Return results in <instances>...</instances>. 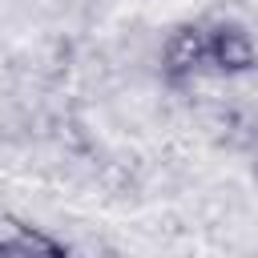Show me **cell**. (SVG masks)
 Here are the masks:
<instances>
[{"instance_id": "2", "label": "cell", "mask_w": 258, "mask_h": 258, "mask_svg": "<svg viewBox=\"0 0 258 258\" xmlns=\"http://www.w3.org/2000/svg\"><path fill=\"white\" fill-rule=\"evenodd\" d=\"M0 258H69V254L44 230L20 226L16 218H0Z\"/></svg>"}, {"instance_id": "1", "label": "cell", "mask_w": 258, "mask_h": 258, "mask_svg": "<svg viewBox=\"0 0 258 258\" xmlns=\"http://www.w3.org/2000/svg\"><path fill=\"white\" fill-rule=\"evenodd\" d=\"M161 60H165V73L169 77H185L194 73L202 60H210V32L202 24H181L169 32L165 48H161Z\"/></svg>"}, {"instance_id": "3", "label": "cell", "mask_w": 258, "mask_h": 258, "mask_svg": "<svg viewBox=\"0 0 258 258\" xmlns=\"http://www.w3.org/2000/svg\"><path fill=\"white\" fill-rule=\"evenodd\" d=\"M210 60L222 73H246L258 60L254 56V40L238 24H218V28H210Z\"/></svg>"}]
</instances>
